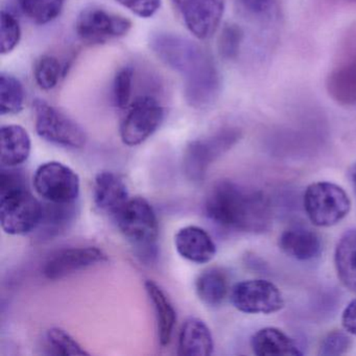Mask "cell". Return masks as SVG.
<instances>
[{
	"label": "cell",
	"instance_id": "1",
	"mask_svg": "<svg viewBox=\"0 0 356 356\" xmlns=\"http://www.w3.org/2000/svg\"><path fill=\"white\" fill-rule=\"evenodd\" d=\"M149 47L158 59L184 78L187 104L195 109L207 107L220 91V76L211 56L199 44L172 33H157Z\"/></svg>",
	"mask_w": 356,
	"mask_h": 356
},
{
	"label": "cell",
	"instance_id": "2",
	"mask_svg": "<svg viewBox=\"0 0 356 356\" xmlns=\"http://www.w3.org/2000/svg\"><path fill=\"white\" fill-rule=\"evenodd\" d=\"M205 212L214 224L241 232H266L272 224L268 197L232 181H220L212 187L206 197Z\"/></svg>",
	"mask_w": 356,
	"mask_h": 356
},
{
	"label": "cell",
	"instance_id": "3",
	"mask_svg": "<svg viewBox=\"0 0 356 356\" xmlns=\"http://www.w3.org/2000/svg\"><path fill=\"white\" fill-rule=\"evenodd\" d=\"M114 216L120 232L136 249L137 254L145 261H153L157 257L159 235L153 206L143 197H132Z\"/></svg>",
	"mask_w": 356,
	"mask_h": 356
},
{
	"label": "cell",
	"instance_id": "4",
	"mask_svg": "<svg viewBox=\"0 0 356 356\" xmlns=\"http://www.w3.org/2000/svg\"><path fill=\"white\" fill-rule=\"evenodd\" d=\"M43 205L26 186L0 193V222L7 234L24 235L36 230Z\"/></svg>",
	"mask_w": 356,
	"mask_h": 356
},
{
	"label": "cell",
	"instance_id": "5",
	"mask_svg": "<svg viewBox=\"0 0 356 356\" xmlns=\"http://www.w3.org/2000/svg\"><path fill=\"white\" fill-rule=\"evenodd\" d=\"M303 203L310 222L318 227L334 226L351 209V201L347 193L331 182L310 184L304 193Z\"/></svg>",
	"mask_w": 356,
	"mask_h": 356
},
{
	"label": "cell",
	"instance_id": "6",
	"mask_svg": "<svg viewBox=\"0 0 356 356\" xmlns=\"http://www.w3.org/2000/svg\"><path fill=\"white\" fill-rule=\"evenodd\" d=\"M35 127L39 137L47 143L67 149H82L87 141L84 129L58 108L42 99L33 104Z\"/></svg>",
	"mask_w": 356,
	"mask_h": 356
},
{
	"label": "cell",
	"instance_id": "7",
	"mask_svg": "<svg viewBox=\"0 0 356 356\" xmlns=\"http://www.w3.org/2000/svg\"><path fill=\"white\" fill-rule=\"evenodd\" d=\"M239 134L233 129H225L211 136L195 139L188 143L183 155V170L193 182H201L208 168L238 140Z\"/></svg>",
	"mask_w": 356,
	"mask_h": 356
},
{
	"label": "cell",
	"instance_id": "8",
	"mask_svg": "<svg viewBox=\"0 0 356 356\" xmlns=\"http://www.w3.org/2000/svg\"><path fill=\"white\" fill-rule=\"evenodd\" d=\"M163 118V107L156 97L152 95L135 97L120 124L122 143L128 147L141 145L159 129Z\"/></svg>",
	"mask_w": 356,
	"mask_h": 356
},
{
	"label": "cell",
	"instance_id": "9",
	"mask_svg": "<svg viewBox=\"0 0 356 356\" xmlns=\"http://www.w3.org/2000/svg\"><path fill=\"white\" fill-rule=\"evenodd\" d=\"M36 193L44 201L68 204L78 201L80 177L74 170L58 161L41 164L34 176Z\"/></svg>",
	"mask_w": 356,
	"mask_h": 356
},
{
	"label": "cell",
	"instance_id": "10",
	"mask_svg": "<svg viewBox=\"0 0 356 356\" xmlns=\"http://www.w3.org/2000/svg\"><path fill=\"white\" fill-rule=\"evenodd\" d=\"M132 29L128 18L99 7L83 10L76 18V32L85 44H106L126 36Z\"/></svg>",
	"mask_w": 356,
	"mask_h": 356
},
{
	"label": "cell",
	"instance_id": "11",
	"mask_svg": "<svg viewBox=\"0 0 356 356\" xmlns=\"http://www.w3.org/2000/svg\"><path fill=\"white\" fill-rule=\"evenodd\" d=\"M233 306L245 314H274L284 307L280 289L268 280L253 279L235 284L231 291Z\"/></svg>",
	"mask_w": 356,
	"mask_h": 356
},
{
	"label": "cell",
	"instance_id": "12",
	"mask_svg": "<svg viewBox=\"0 0 356 356\" xmlns=\"http://www.w3.org/2000/svg\"><path fill=\"white\" fill-rule=\"evenodd\" d=\"M187 30L200 40L211 38L222 22L226 0H172Z\"/></svg>",
	"mask_w": 356,
	"mask_h": 356
},
{
	"label": "cell",
	"instance_id": "13",
	"mask_svg": "<svg viewBox=\"0 0 356 356\" xmlns=\"http://www.w3.org/2000/svg\"><path fill=\"white\" fill-rule=\"evenodd\" d=\"M107 260V254L97 247L68 248L47 259L43 266V275L49 280H59Z\"/></svg>",
	"mask_w": 356,
	"mask_h": 356
},
{
	"label": "cell",
	"instance_id": "14",
	"mask_svg": "<svg viewBox=\"0 0 356 356\" xmlns=\"http://www.w3.org/2000/svg\"><path fill=\"white\" fill-rule=\"evenodd\" d=\"M177 252L193 264H208L216 254V245L207 231L201 227L187 226L175 235Z\"/></svg>",
	"mask_w": 356,
	"mask_h": 356
},
{
	"label": "cell",
	"instance_id": "15",
	"mask_svg": "<svg viewBox=\"0 0 356 356\" xmlns=\"http://www.w3.org/2000/svg\"><path fill=\"white\" fill-rule=\"evenodd\" d=\"M93 199L99 210L115 216L130 200L128 186L120 175L104 170L95 177Z\"/></svg>",
	"mask_w": 356,
	"mask_h": 356
},
{
	"label": "cell",
	"instance_id": "16",
	"mask_svg": "<svg viewBox=\"0 0 356 356\" xmlns=\"http://www.w3.org/2000/svg\"><path fill=\"white\" fill-rule=\"evenodd\" d=\"M278 243L283 253L301 261L316 257L322 249L320 236L303 225H293L285 229Z\"/></svg>",
	"mask_w": 356,
	"mask_h": 356
},
{
	"label": "cell",
	"instance_id": "17",
	"mask_svg": "<svg viewBox=\"0 0 356 356\" xmlns=\"http://www.w3.org/2000/svg\"><path fill=\"white\" fill-rule=\"evenodd\" d=\"M213 349V337L207 324L195 316L187 318L179 334L178 355L208 356Z\"/></svg>",
	"mask_w": 356,
	"mask_h": 356
},
{
	"label": "cell",
	"instance_id": "18",
	"mask_svg": "<svg viewBox=\"0 0 356 356\" xmlns=\"http://www.w3.org/2000/svg\"><path fill=\"white\" fill-rule=\"evenodd\" d=\"M1 168H15L24 164L30 157L32 141L26 129L17 124L1 127Z\"/></svg>",
	"mask_w": 356,
	"mask_h": 356
},
{
	"label": "cell",
	"instance_id": "19",
	"mask_svg": "<svg viewBox=\"0 0 356 356\" xmlns=\"http://www.w3.org/2000/svg\"><path fill=\"white\" fill-rule=\"evenodd\" d=\"M145 287L155 310L160 346L166 347L170 345L174 334L177 323L176 309L165 291L155 281H145Z\"/></svg>",
	"mask_w": 356,
	"mask_h": 356
},
{
	"label": "cell",
	"instance_id": "20",
	"mask_svg": "<svg viewBox=\"0 0 356 356\" xmlns=\"http://www.w3.org/2000/svg\"><path fill=\"white\" fill-rule=\"evenodd\" d=\"M42 205V218L35 230L40 239H51L65 232L72 226L78 214L76 202L58 204L45 201Z\"/></svg>",
	"mask_w": 356,
	"mask_h": 356
},
{
	"label": "cell",
	"instance_id": "21",
	"mask_svg": "<svg viewBox=\"0 0 356 356\" xmlns=\"http://www.w3.org/2000/svg\"><path fill=\"white\" fill-rule=\"evenodd\" d=\"M253 353L258 356H300L297 343L280 329L266 327L260 329L251 339Z\"/></svg>",
	"mask_w": 356,
	"mask_h": 356
},
{
	"label": "cell",
	"instance_id": "22",
	"mask_svg": "<svg viewBox=\"0 0 356 356\" xmlns=\"http://www.w3.org/2000/svg\"><path fill=\"white\" fill-rule=\"evenodd\" d=\"M334 264L341 282L356 293V229L348 231L339 239Z\"/></svg>",
	"mask_w": 356,
	"mask_h": 356
},
{
	"label": "cell",
	"instance_id": "23",
	"mask_svg": "<svg viewBox=\"0 0 356 356\" xmlns=\"http://www.w3.org/2000/svg\"><path fill=\"white\" fill-rule=\"evenodd\" d=\"M228 289V277L225 270L220 268H207L195 280L197 297L210 307L220 306L226 299Z\"/></svg>",
	"mask_w": 356,
	"mask_h": 356
},
{
	"label": "cell",
	"instance_id": "24",
	"mask_svg": "<svg viewBox=\"0 0 356 356\" xmlns=\"http://www.w3.org/2000/svg\"><path fill=\"white\" fill-rule=\"evenodd\" d=\"M26 92L22 82L12 74H0V113L17 114L24 109Z\"/></svg>",
	"mask_w": 356,
	"mask_h": 356
},
{
	"label": "cell",
	"instance_id": "25",
	"mask_svg": "<svg viewBox=\"0 0 356 356\" xmlns=\"http://www.w3.org/2000/svg\"><path fill=\"white\" fill-rule=\"evenodd\" d=\"M66 0H18L22 13L34 24L44 26L61 15Z\"/></svg>",
	"mask_w": 356,
	"mask_h": 356
},
{
	"label": "cell",
	"instance_id": "26",
	"mask_svg": "<svg viewBox=\"0 0 356 356\" xmlns=\"http://www.w3.org/2000/svg\"><path fill=\"white\" fill-rule=\"evenodd\" d=\"M45 346L51 355H89L88 352L67 331L57 327L47 330Z\"/></svg>",
	"mask_w": 356,
	"mask_h": 356
},
{
	"label": "cell",
	"instance_id": "27",
	"mask_svg": "<svg viewBox=\"0 0 356 356\" xmlns=\"http://www.w3.org/2000/svg\"><path fill=\"white\" fill-rule=\"evenodd\" d=\"M66 74L57 58L44 55L37 60L34 67V78L42 90H51L57 86L60 78Z\"/></svg>",
	"mask_w": 356,
	"mask_h": 356
},
{
	"label": "cell",
	"instance_id": "28",
	"mask_svg": "<svg viewBox=\"0 0 356 356\" xmlns=\"http://www.w3.org/2000/svg\"><path fill=\"white\" fill-rule=\"evenodd\" d=\"M22 39V29L17 18L10 12H1L0 17V51L3 55L15 49Z\"/></svg>",
	"mask_w": 356,
	"mask_h": 356
},
{
	"label": "cell",
	"instance_id": "29",
	"mask_svg": "<svg viewBox=\"0 0 356 356\" xmlns=\"http://www.w3.org/2000/svg\"><path fill=\"white\" fill-rule=\"evenodd\" d=\"M134 70L131 66L120 68L114 78L113 99L116 107L127 109L132 103Z\"/></svg>",
	"mask_w": 356,
	"mask_h": 356
},
{
	"label": "cell",
	"instance_id": "30",
	"mask_svg": "<svg viewBox=\"0 0 356 356\" xmlns=\"http://www.w3.org/2000/svg\"><path fill=\"white\" fill-rule=\"evenodd\" d=\"M235 5L241 15L256 22H264L274 15L277 0H235Z\"/></svg>",
	"mask_w": 356,
	"mask_h": 356
},
{
	"label": "cell",
	"instance_id": "31",
	"mask_svg": "<svg viewBox=\"0 0 356 356\" xmlns=\"http://www.w3.org/2000/svg\"><path fill=\"white\" fill-rule=\"evenodd\" d=\"M243 33L237 24H229L222 28L218 37V51L226 60H234L239 54Z\"/></svg>",
	"mask_w": 356,
	"mask_h": 356
},
{
	"label": "cell",
	"instance_id": "32",
	"mask_svg": "<svg viewBox=\"0 0 356 356\" xmlns=\"http://www.w3.org/2000/svg\"><path fill=\"white\" fill-rule=\"evenodd\" d=\"M352 347V339L341 330L331 331L321 341L318 355L339 356L347 353Z\"/></svg>",
	"mask_w": 356,
	"mask_h": 356
},
{
	"label": "cell",
	"instance_id": "33",
	"mask_svg": "<svg viewBox=\"0 0 356 356\" xmlns=\"http://www.w3.org/2000/svg\"><path fill=\"white\" fill-rule=\"evenodd\" d=\"M120 5L141 18H151L161 8V0H116Z\"/></svg>",
	"mask_w": 356,
	"mask_h": 356
},
{
	"label": "cell",
	"instance_id": "34",
	"mask_svg": "<svg viewBox=\"0 0 356 356\" xmlns=\"http://www.w3.org/2000/svg\"><path fill=\"white\" fill-rule=\"evenodd\" d=\"M341 324L348 333L356 335V299L352 300L343 310Z\"/></svg>",
	"mask_w": 356,
	"mask_h": 356
},
{
	"label": "cell",
	"instance_id": "35",
	"mask_svg": "<svg viewBox=\"0 0 356 356\" xmlns=\"http://www.w3.org/2000/svg\"><path fill=\"white\" fill-rule=\"evenodd\" d=\"M348 178H349L352 188H353L354 193L356 195V163L350 168L349 172H348Z\"/></svg>",
	"mask_w": 356,
	"mask_h": 356
}]
</instances>
